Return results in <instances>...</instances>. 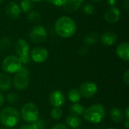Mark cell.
<instances>
[{"label":"cell","instance_id":"obj_1","mask_svg":"<svg viewBox=\"0 0 129 129\" xmlns=\"http://www.w3.org/2000/svg\"><path fill=\"white\" fill-rule=\"evenodd\" d=\"M76 23L73 19L68 16H62L57 19L54 23V30L61 38L72 37L76 32Z\"/></svg>","mask_w":129,"mask_h":129},{"label":"cell","instance_id":"obj_2","mask_svg":"<svg viewBox=\"0 0 129 129\" xmlns=\"http://www.w3.org/2000/svg\"><path fill=\"white\" fill-rule=\"evenodd\" d=\"M83 117L85 120L90 123H100L105 117V108L100 104H93L85 110Z\"/></svg>","mask_w":129,"mask_h":129},{"label":"cell","instance_id":"obj_3","mask_svg":"<svg viewBox=\"0 0 129 129\" xmlns=\"http://www.w3.org/2000/svg\"><path fill=\"white\" fill-rule=\"evenodd\" d=\"M20 121V113L17 109L12 107H7L0 112V122L8 128H12L17 125Z\"/></svg>","mask_w":129,"mask_h":129},{"label":"cell","instance_id":"obj_4","mask_svg":"<svg viewBox=\"0 0 129 129\" xmlns=\"http://www.w3.org/2000/svg\"><path fill=\"white\" fill-rule=\"evenodd\" d=\"M29 45L23 39H19L14 44V51L22 64H28L30 62Z\"/></svg>","mask_w":129,"mask_h":129},{"label":"cell","instance_id":"obj_5","mask_svg":"<svg viewBox=\"0 0 129 129\" xmlns=\"http://www.w3.org/2000/svg\"><path fill=\"white\" fill-rule=\"evenodd\" d=\"M20 115L25 122L29 123L34 122L39 119V108L34 103H26L22 107Z\"/></svg>","mask_w":129,"mask_h":129},{"label":"cell","instance_id":"obj_6","mask_svg":"<svg viewBox=\"0 0 129 129\" xmlns=\"http://www.w3.org/2000/svg\"><path fill=\"white\" fill-rule=\"evenodd\" d=\"M23 64L17 56L8 55L2 62V69L7 73H17L20 71Z\"/></svg>","mask_w":129,"mask_h":129},{"label":"cell","instance_id":"obj_7","mask_svg":"<svg viewBox=\"0 0 129 129\" xmlns=\"http://www.w3.org/2000/svg\"><path fill=\"white\" fill-rule=\"evenodd\" d=\"M47 31L42 25L33 26L29 32V39L33 43H42L47 39Z\"/></svg>","mask_w":129,"mask_h":129},{"label":"cell","instance_id":"obj_8","mask_svg":"<svg viewBox=\"0 0 129 129\" xmlns=\"http://www.w3.org/2000/svg\"><path fill=\"white\" fill-rule=\"evenodd\" d=\"M79 91L82 97L85 98H91L94 97L98 92V86L94 82H85L80 85Z\"/></svg>","mask_w":129,"mask_h":129},{"label":"cell","instance_id":"obj_9","mask_svg":"<svg viewBox=\"0 0 129 129\" xmlns=\"http://www.w3.org/2000/svg\"><path fill=\"white\" fill-rule=\"evenodd\" d=\"M48 57V51L46 48L37 46L33 48L30 52V58L37 63L45 62Z\"/></svg>","mask_w":129,"mask_h":129},{"label":"cell","instance_id":"obj_10","mask_svg":"<svg viewBox=\"0 0 129 129\" xmlns=\"http://www.w3.org/2000/svg\"><path fill=\"white\" fill-rule=\"evenodd\" d=\"M29 83V78L28 75L20 73H17L13 79V85L17 90L23 91L28 88Z\"/></svg>","mask_w":129,"mask_h":129},{"label":"cell","instance_id":"obj_11","mask_svg":"<svg viewBox=\"0 0 129 129\" xmlns=\"http://www.w3.org/2000/svg\"><path fill=\"white\" fill-rule=\"evenodd\" d=\"M65 102V96L60 90H54L49 94V103L54 107H60Z\"/></svg>","mask_w":129,"mask_h":129},{"label":"cell","instance_id":"obj_12","mask_svg":"<svg viewBox=\"0 0 129 129\" xmlns=\"http://www.w3.org/2000/svg\"><path fill=\"white\" fill-rule=\"evenodd\" d=\"M121 13L118 8L113 6L110 7L104 14V17L106 20L107 22L110 23H115L118 22L120 19Z\"/></svg>","mask_w":129,"mask_h":129},{"label":"cell","instance_id":"obj_13","mask_svg":"<svg viewBox=\"0 0 129 129\" xmlns=\"http://www.w3.org/2000/svg\"><path fill=\"white\" fill-rule=\"evenodd\" d=\"M5 11L6 15L11 19L18 18L21 12L20 5L14 2H8L5 6Z\"/></svg>","mask_w":129,"mask_h":129},{"label":"cell","instance_id":"obj_14","mask_svg":"<svg viewBox=\"0 0 129 129\" xmlns=\"http://www.w3.org/2000/svg\"><path fill=\"white\" fill-rule=\"evenodd\" d=\"M85 0H66L63 8L66 13H73L78 11Z\"/></svg>","mask_w":129,"mask_h":129},{"label":"cell","instance_id":"obj_15","mask_svg":"<svg viewBox=\"0 0 129 129\" xmlns=\"http://www.w3.org/2000/svg\"><path fill=\"white\" fill-rule=\"evenodd\" d=\"M116 54L117 56L125 61H128L129 60V44L128 42H125L120 43L117 48H116Z\"/></svg>","mask_w":129,"mask_h":129},{"label":"cell","instance_id":"obj_16","mask_svg":"<svg viewBox=\"0 0 129 129\" xmlns=\"http://www.w3.org/2000/svg\"><path fill=\"white\" fill-rule=\"evenodd\" d=\"M117 34L113 31H107L101 36V42L106 46H111L114 45L117 40Z\"/></svg>","mask_w":129,"mask_h":129},{"label":"cell","instance_id":"obj_17","mask_svg":"<svg viewBox=\"0 0 129 129\" xmlns=\"http://www.w3.org/2000/svg\"><path fill=\"white\" fill-rule=\"evenodd\" d=\"M110 119L116 123L120 124L124 120V114L122 111L118 107H113L110 111Z\"/></svg>","mask_w":129,"mask_h":129},{"label":"cell","instance_id":"obj_18","mask_svg":"<svg viewBox=\"0 0 129 129\" xmlns=\"http://www.w3.org/2000/svg\"><path fill=\"white\" fill-rule=\"evenodd\" d=\"M11 79L6 73H0V90L6 91L11 88Z\"/></svg>","mask_w":129,"mask_h":129},{"label":"cell","instance_id":"obj_19","mask_svg":"<svg viewBox=\"0 0 129 129\" xmlns=\"http://www.w3.org/2000/svg\"><path fill=\"white\" fill-rule=\"evenodd\" d=\"M66 124L70 128H78L82 125V120L78 116H75L71 115V116H69L66 119Z\"/></svg>","mask_w":129,"mask_h":129},{"label":"cell","instance_id":"obj_20","mask_svg":"<svg viewBox=\"0 0 129 129\" xmlns=\"http://www.w3.org/2000/svg\"><path fill=\"white\" fill-rule=\"evenodd\" d=\"M98 35L95 32H90L84 37V43L85 45H94L98 41Z\"/></svg>","mask_w":129,"mask_h":129},{"label":"cell","instance_id":"obj_21","mask_svg":"<svg viewBox=\"0 0 129 129\" xmlns=\"http://www.w3.org/2000/svg\"><path fill=\"white\" fill-rule=\"evenodd\" d=\"M84 111H85L84 107L79 104L74 103L70 107V113H71L72 116H75L79 117V116L83 115Z\"/></svg>","mask_w":129,"mask_h":129},{"label":"cell","instance_id":"obj_22","mask_svg":"<svg viewBox=\"0 0 129 129\" xmlns=\"http://www.w3.org/2000/svg\"><path fill=\"white\" fill-rule=\"evenodd\" d=\"M27 20L33 23H39L42 20L41 14L36 11H31L27 14Z\"/></svg>","mask_w":129,"mask_h":129},{"label":"cell","instance_id":"obj_23","mask_svg":"<svg viewBox=\"0 0 129 129\" xmlns=\"http://www.w3.org/2000/svg\"><path fill=\"white\" fill-rule=\"evenodd\" d=\"M68 98L73 103H77L81 100V94L78 89L72 88L68 91Z\"/></svg>","mask_w":129,"mask_h":129},{"label":"cell","instance_id":"obj_24","mask_svg":"<svg viewBox=\"0 0 129 129\" xmlns=\"http://www.w3.org/2000/svg\"><path fill=\"white\" fill-rule=\"evenodd\" d=\"M34 7L33 2H31L30 0H22L20 2V10L23 11L24 13H29L31 11H33Z\"/></svg>","mask_w":129,"mask_h":129},{"label":"cell","instance_id":"obj_25","mask_svg":"<svg viewBox=\"0 0 129 129\" xmlns=\"http://www.w3.org/2000/svg\"><path fill=\"white\" fill-rule=\"evenodd\" d=\"M63 116V110L60 107H54L51 111V116L54 120L60 119Z\"/></svg>","mask_w":129,"mask_h":129},{"label":"cell","instance_id":"obj_26","mask_svg":"<svg viewBox=\"0 0 129 129\" xmlns=\"http://www.w3.org/2000/svg\"><path fill=\"white\" fill-rule=\"evenodd\" d=\"M95 11V6L91 3H86L82 7V11L85 14H92Z\"/></svg>","mask_w":129,"mask_h":129},{"label":"cell","instance_id":"obj_27","mask_svg":"<svg viewBox=\"0 0 129 129\" xmlns=\"http://www.w3.org/2000/svg\"><path fill=\"white\" fill-rule=\"evenodd\" d=\"M11 40L8 37H4L0 40V48L3 50H6L11 47Z\"/></svg>","mask_w":129,"mask_h":129},{"label":"cell","instance_id":"obj_28","mask_svg":"<svg viewBox=\"0 0 129 129\" xmlns=\"http://www.w3.org/2000/svg\"><path fill=\"white\" fill-rule=\"evenodd\" d=\"M32 129H45V122L42 119H38L30 124Z\"/></svg>","mask_w":129,"mask_h":129},{"label":"cell","instance_id":"obj_29","mask_svg":"<svg viewBox=\"0 0 129 129\" xmlns=\"http://www.w3.org/2000/svg\"><path fill=\"white\" fill-rule=\"evenodd\" d=\"M18 96L17 94H16L15 93H10L7 95L6 97V99H7V101L11 103V104H14V103H16L17 101H18Z\"/></svg>","mask_w":129,"mask_h":129},{"label":"cell","instance_id":"obj_30","mask_svg":"<svg viewBox=\"0 0 129 129\" xmlns=\"http://www.w3.org/2000/svg\"><path fill=\"white\" fill-rule=\"evenodd\" d=\"M48 2L55 5V6H57V7H61L64 5L66 0H46Z\"/></svg>","mask_w":129,"mask_h":129},{"label":"cell","instance_id":"obj_31","mask_svg":"<svg viewBox=\"0 0 129 129\" xmlns=\"http://www.w3.org/2000/svg\"><path fill=\"white\" fill-rule=\"evenodd\" d=\"M123 82H125V84L128 86L129 85V70H127L125 71V73L123 75Z\"/></svg>","mask_w":129,"mask_h":129},{"label":"cell","instance_id":"obj_32","mask_svg":"<svg viewBox=\"0 0 129 129\" xmlns=\"http://www.w3.org/2000/svg\"><path fill=\"white\" fill-rule=\"evenodd\" d=\"M18 73H23V74H25V75H28V76L29 75V69L26 68V67H23V66H22V67L20 68V71Z\"/></svg>","mask_w":129,"mask_h":129},{"label":"cell","instance_id":"obj_33","mask_svg":"<svg viewBox=\"0 0 129 129\" xmlns=\"http://www.w3.org/2000/svg\"><path fill=\"white\" fill-rule=\"evenodd\" d=\"M87 51H88V48H87L86 46H82V47H81V48H79V53L80 55H84V54H85L87 53Z\"/></svg>","mask_w":129,"mask_h":129},{"label":"cell","instance_id":"obj_34","mask_svg":"<svg viewBox=\"0 0 129 129\" xmlns=\"http://www.w3.org/2000/svg\"><path fill=\"white\" fill-rule=\"evenodd\" d=\"M123 9L125 12L129 11V0H125L123 2Z\"/></svg>","mask_w":129,"mask_h":129},{"label":"cell","instance_id":"obj_35","mask_svg":"<svg viewBox=\"0 0 129 129\" xmlns=\"http://www.w3.org/2000/svg\"><path fill=\"white\" fill-rule=\"evenodd\" d=\"M52 129H68L67 128V127L66 126V125H63V124H56Z\"/></svg>","mask_w":129,"mask_h":129},{"label":"cell","instance_id":"obj_36","mask_svg":"<svg viewBox=\"0 0 129 129\" xmlns=\"http://www.w3.org/2000/svg\"><path fill=\"white\" fill-rule=\"evenodd\" d=\"M107 4L110 7H113L116 4V0H107Z\"/></svg>","mask_w":129,"mask_h":129},{"label":"cell","instance_id":"obj_37","mask_svg":"<svg viewBox=\"0 0 129 129\" xmlns=\"http://www.w3.org/2000/svg\"><path fill=\"white\" fill-rule=\"evenodd\" d=\"M124 117L126 118V119H129V108L127 107L125 110V114H124Z\"/></svg>","mask_w":129,"mask_h":129},{"label":"cell","instance_id":"obj_38","mask_svg":"<svg viewBox=\"0 0 129 129\" xmlns=\"http://www.w3.org/2000/svg\"><path fill=\"white\" fill-rule=\"evenodd\" d=\"M19 129H32V127L30 125H23L19 128Z\"/></svg>","mask_w":129,"mask_h":129},{"label":"cell","instance_id":"obj_39","mask_svg":"<svg viewBox=\"0 0 129 129\" xmlns=\"http://www.w3.org/2000/svg\"><path fill=\"white\" fill-rule=\"evenodd\" d=\"M4 101H5V98H4V96L2 95V94L0 92V107L2 106V104H4Z\"/></svg>","mask_w":129,"mask_h":129},{"label":"cell","instance_id":"obj_40","mask_svg":"<svg viewBox=\"0 0 129 129\" xmlns=\"http://www.w3.org/2000/svg\"><path fill=\"white\" fill-rule=\"evenodd\" d=\"M124 125H125V128H129V119H126V120L124 122Z\"/></svg>","mask_w":129,"mask_h":129},{"label":"cell","instance_id":"obj_41","mask_svg":"<svg viewBox=\"0 0 129 129\" xmlns=\"http://www.w3.org/2000/svg\"><path fill=\"white\" fill-rule=\"evenodd\" d=\"M31 2H33V3L34 2H42V1H43V0H30Z\"/></svg>","mask_w":129,"mask_h":129},{"label":"cell","instance_id":"obj_42","mask_svg":"<svg viewBox=\"0 0 129 129\" xmlns=\"http://www.w3.org/2000/svg\"><path fill=\"white\" fill-rule=\"evenodd\" d=\"M92 2H101L102 0H91Z\"/></svg>","mask_w":129,"mask_h":129},{"label":"cell","instance_id":"obj_43","mask_svg":"<svg viewBox=\"0 0 129 129\" xmlns=\"http://www.w3.org/2000/svg\"><path fill=\"white\" fill-rule=\"evenodd\" d=\"M2 129H11V128H8V127H5V128H4Z\"/></svg>","mask_w":129,"mask_h":129},{"label":"cell","instance_id":"obj_44","mask_svg":"<svg viewBox=\"0 0 129 129\" xmlns=\"http://www.w3.org/2000/svg\"><path fill=\"white\" fill-rule=\"evenodd\" d=\"M3 1H4V0H0V4H2V3L3 2Z\"/></svg>","mask_w":129,"mask_h":129},{"label":"cell","instance_id":"obj_45","mask_svg":"<svg viewBox=\"0 0 129 129\" xmlns=\"http://www.w3.org/2000/svg\"><path fill=\"white\" fill-rule=\"evenodd\" d=\"M108 129H116V128H108Z\"/></svg>","mask_w":129,"mask_h":129},{"label":"cell","instance_id":"obj_46","mask_svg":"<svg viewBox=\"0 0 129 129\" xmlns=\"http://www.w3.org/2000/svg\"><path fill=\"white\" fill-rule=\"evenodd\" d=\"M92 129H97V128H92Z\"/></svg>","mask_w":129,"mask_h":129}]
</instances>
